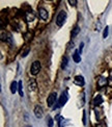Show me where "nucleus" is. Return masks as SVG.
Returning a JSON list of instances; mask_svg holds the SVG:
<instances>
[{
	"label": "nucleus",
	"mask_w": 112,
	"mask_h": 127,
	"mask_svg": "<svg viewBox=\"0 0 112 127\" xmlns=\"http://www.w3.org/2000/svg\"><path fill=\"white\" fill-rule=\"evenodd\" d=\"M66 21H67V12H66V10H60L59 14H58L57 17H56V24H57V26L61 27V26L66 23Z\"/></svg>",
	"instance_id": "1"
},
{
	"label": "nucleus",
	"mask_w": 112,
	"mask_h": 127,
	"mask_svg": "<svg viewBox=\"0 0 112 127\" xmlns=\"http://www.w3.org/2000/svg\"><path fill=\"white\" fill-rule=\"evenodd\" d=\"M41 70V63L39 61H35L32 63V66H31V74L32 75H36L37 73Z\"/></svg>",
	"instance_id": "2"
},
{
	"label": "nucleus",
	"mask_w": 112,
	"mask_h": 127,
	"mask_svg": "<svg viewBox=\"0 0 112 127\" xmlns=\"http://www.w3.org/2000/svg\"><path fill=\"white\" fill-rule=\"evenodd\" d=\"M56 93H51L50 95H49V97H48V99H47V104H48V106H52L53 104L55 103V101H56Z\"/></svg>",
	"instance_id": "3"
},
{
	"label": "nucleus",
	"mask_w": 112,
	"mask_h": 127,
	"mask_svg": "<svg viewBox=\"0 0 112 127\" xmlns=\"http://www.w3.org/2000/svg\"><path fill=\"white\" fill-rule=\"evenodd\" d=\"M67 93H62L59 100H58V106H63L67 103Z\"/></svg>",
	"instance_id": "4"
},
{
	"label": "nucleus",
	"mask_w": 112,
	"mask_h": 127,
	"mask_svg": "<svg viewBox=\"0 0 112 127\" xmlns=\"http://www.w3.org/2000/svg\"><path fill=\"white\" fill-rule=\"evenodd\" d=\"M74 82L76 83L77 86H80V87L84 86V83H85L83 76H80V75H78V76H76V77H75V79H74Z\"/></svg>",
	"instance_id": "5"
},
{
	"label": "nucleus",
	"mask_w": 112,
	"mask_h": 127,
	"mask_svg": "<svg viewBox=\"0 0 112 127\" xmlns=\"http://www.w3.org/2000/svg\"><path fill=\"white\" fill-rule=\"evenodd\" d=\"M34 115H35V117L36 118H39V119H41V118H43V109H42V107L41 106H39V105H36V106L34 107Z\"/></svg>",
	"instance_id": "6"
},
{
	"label": "nucleus",
	"mask_w": 112,
	"mask_h": 127,
	"mask_svg": "<svg viewBox=\"0 0 112 127\" xmlns=\"http://www.w3.org/2000/svg\"><path fill=\"white\" fill-rule=\"evenodd\" d=\"M39 15L42 20H47L48 19V12L45 8H40L39 9Z\"/></svg>",
	"instance_id": "7"
},
{
	"label": "nucleus",
	"mask_w": 112,
	"mask_h": 127,
	"mask_svg": "<svg viewBox=\"0 0 112 127\" xmlns=\"http://www.w3.org/2000/svg\"><path fill=\"white\" fill-rule=\"evenodd\" d=\"M92 103H93V105H95V106H98V105H101V104L103 103V97L101 96V95H97V96L94 97Z\"/></svg>",
	"instance_id": "8"
},
{
	"label": "nucleus",
	"mask_w": 112,
	"mask_h": 127,
	"mask_svg": "<svg viewBox=\"0 0 112 127\" xmlns=\"http://www.w3.org/2000/svg\"><path fill=\"white\" fill-rule=\"evenodd\" d=\"M18 90H19V82L13 81L12 83H10V92H12V94H15Z\"/></svg>",
	"instance_id": "9"
},
{
	"label": "nucleus",
	"mask_w": 112,
	"mask_h": 127,
	"mask_svg": "<svg viewBox=\"0 0 112 127\" xmlns=\"http://www.w3.org/2000/svg\"><path fill=\"white\" fill-rule=\"evenodd\" d=\"M28 87H29V90L30 91H35V89H36V81H35V79L34 78H31L29 82H28Z\"/></svg>",
	"instance_id": "10"
},
{
	"label": "nucleus",
	"mask_w": 112,
	"mask_h": 127,
	"mask_svg": "<svg viewBox=\"0 0 112 127\" xmlns=\"http://www.w3.org/2000/svg\"><path fill=\"white\" fill-rule=\"evenodd\" d=\"M73 60L75 63H80L81 62V56H80V53H79V50H76L74 52V54H73Z\"/></svg>",
	"instance_id": "11"
},
{
	"label": "nucleus",
	"mask_w": 112,
	"mask_h": 127,
	"mask_svg": "<svg viewBox=\"0 0 112 127\" xmlns=\"http://www.w3.org/2000/svg\"><path fill=\"white\" fill-rule=\"evenodd\" d=\"M79 31H80V28H79V26L78 25H76L74 27V29L72 30V33H71V35H72V38H75L78 33H79Z\"/></svg>",
	"instance_id": "12"
},
{
	"label": "nucleus",
	"mask_w": 112,
	"mask_h": 127,
	"mask_svg": "<svg viewBox=\"0 0 112 127\" xmlns=\"http://www.w3.org/2000/svg\"><path fill=\"white\" fill-rule=\"evenodd\" d=\"M105 84H107V79H106V78H100L99 80H98V86L100 88L104 87Z\"/></svg>",
	"instance_id": "13"
},
{
	"label": "nucleus",
	"mask_w": 112,
	"mask_h": 127,
	"mask_svg": "<svg viewBox=\"0 0 112 127\" xmlns=\"http://www.w3.org/2000/svg\"><path fill=\"white\" fill-rule=\"evenodd\" d=\"M67 66V56H65V57H63V59H62V63H61V68H63V69H65Z\"/></svg>",
	"instance_id": "14"
},
{
	"label": "nucleus",
	"mask_w": 112,
	"mask_h": 127,
	"mask_svg": "<svg viewBox=\"0 0 112 127\" xmlns=\"http://www.w3.org/2000/svg\"><path fill=\"white\" fill-rule=\"evenodd\" d=\"M23 84H22V80H20L19 81V94H20V96H23Z\"/></svg>",
	"instance_id": "15"
},
{
	"label": "nucleus",
	"mask_w": 112,
	"mask_h": 127,
	"mask_svg": "<svg viewBox=\"0 0 112 127\" xmlns=\"http://www.w3.org/2000/svg\"><path fill=\"white\" fill-rule=\"evenodd\" d=\"M108 31H109V27H108V26H106L105 29H104V31H103V38H104V39H106V38L108 36Z\"/></svg>",
	"instance_id": "16"
},
{
	"label": "nucleus",
	"mask_w": 112,
	"mask_h": 127,
	"mask_svg": "<svg viewBox=\"0 0 112 127\" xmlns=\"http://www.w3.org/2000/svg\"><path fill=\"white\" fill-rule=\"evenodd\" d=\"M53 124H54V122H53V119L51 117H48V126L53 127Z\"/></svg>",
	"instance_id": "17"
},
{
	"label": "nucleus",
	"mask_w": 112,
	"mask_h": 127,
	"mask_svg": "<svg viewBox=\"0 0 112 127\" xmlns=\"http://www.w3.org/2000/svg\"><path fill=\"white\" fill-rule=\"evenodd\" d=\"M68 3H70L71 5H73V6H76L77 1H76V0H68Z\"/></svg>",
	"instance_id": "18"
},
{
	"label": "nucleus",
	"mask_w": 112,
	"mask_h": 127,
	"mask_svg": "<svg viewBox=\"0 0 112 127\" xmlns=\"http://www.w3.org/2000/svg\"><path fill=\"white\" fill-rule=\"evenodd\" d=\"M62 122H63V118L62 117H59V119H58V123H59V127H62Z\"/></svg>",
	"instance_id": "19"
},
{
	"label": "nucleus",
	"mask_w": 112,
	"mask_h": 127,
	"mask_svg": "<svg viewBox=\"0 0 112 127\" xmlns=\"http://www.w3.org/2000/svg\"><path fill=\"white\" fill-rule=\"evenodd\" d=\"M28 52H29V49H27V50H26V51L24 52V53L22 54V56H23V57H25L26 55H27V54H28Z\"/></svg>",
	"instance_id": "20"
},
{
	"label": "nucleus",
	"mask_w": 112,
	"mask_h": 127,
	"mask_svg": "<svg viewBox=\"0 0 112 127\" xmlns=\"http://www.w3.org/2000/svg\"><path fill=\"white\" fill-rule=\"evenodd\" d=\"M83 124L85 125V113L83 114Z\"/></svg>",
	"instance_id": "21"
},
{
	"label": "nucleus",
	"mask_w": 112,
	"mask_h": 127,
	"mask_svg": "<svg viewBox=\"0 0 112 127\" xmlns=\"http://www.w3.org/2000/svg\"><path fill=\"white\" fill-rule=\"evenodd\" d=\"M26 127H32V126H26Z\"/></svg>",
	"instance_id": "22"
}]
</instances>
